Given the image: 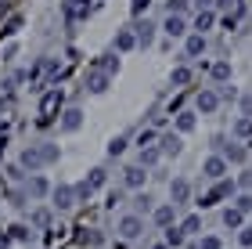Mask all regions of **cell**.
Returning <instances> with one entry per match:
<instances>
[{"instance_id": "32", "label": "cell", "mask_w": 252, "mask_h": 249, "mask_svg": "<svg viewBox=\"0 0 252 249\" xmlns=\"http://www.w3.org/2000/svg\"><path fill=\"white\" fill-rule=\"evenodd\" d=\"M123 148H126V138H112L108 141V155H123Z\"/></svg>"}, {"instance_id": "3", "label": "cell", "mask_w": 252, "mask_h": 249, "mask_svg": "<svg viewBox=\"0 0 252 249\" xmlns=\"http://www.w3.org/2000/svg\"><path fill=\"white\" fill-rule=\"evenodd\" d=\"M169 199H173V206H184V202L191 199V184H188L184 177L169 180Z\"/></svg>"}, {"instance_id": "15", "label": "cell", "mask_w": 252, "mask_h": 249, "mask_svg": "<svg viewBox=\"0 0 252 249\" xmlns=\"http://www.w3.org/2000/svg\"><path fill=\"white\" fill-rule=\"evenodd\" d=\"M144 177H148V174H144V166H130V170H126V174H123V184L137 191V188L144 184Z\"/></svg>"}, {"instance_id": "42", "label": "cell", "mask_w": 252, "mask_h": 249, "mask_svg": "<svg viewBox=\"0 0 252 249\" xmlns=\"http://www.w3.org/2000/svg\"><path fill=\"white\" fill-rule=\"evenodd\" d=\"M223 98H231V101H234V98H238V90H234V87H223V90H220V101H223Z\"/></svg>"}, {"instance_id": "28", "label": "cell", "mask_w": 252, "mask_h": 249, "mask_svg": "<svg viewBox=\"0 0 252 249\" xmlns=\"http://www.w3.org/2000/svg\"><path fill=\"white\" fill-rule=\"evenodd\" d=\"M234 210L238 213H252V195H249V191H242V195L234 199Z\"/></svg>"}, {"instance_id": "46", "label": "cell", "mask_w": 252, "mask_h": 249, "mask_svg": "<svg viewBox=\"0 0 252 249\" xmlns=\"http://www.w3.org/2000/svg\"><path fill=\"white\" fill-rule=\"evenodd\" d=\"M155 249H166V246H155Z\"/></svg>"}, {"instance_id": "8", "label": "cell", "mask_w": 252, "mask_h": 249, "mask_svg": "<svg viewBox=\"0 0 252 249\" xmlns=\"http://www.w3.org/2000/svg\"><path fill=\"white\" fill-rule=\"evenodd\" d=\"M194 105H198V112H202V116H213V112L220 108V94H216V90H202Z\"/></svg>"}, {"instance_id": "16", "label": "cell", "mask_w": 252, "mask_h": 249, "mask_svg": "<svg viewBox=\"0 0 252 249\" xmlns=\"http://www.w3.org/2000/svg\"><path fill=\"white\" fill-rule=\"evenodd\" d=\"M133 47H137L133 29H119V33H116V51H123V54H126V51H133Z\"/></svg>"}, {"instance_id": "36", "label": "cell", "mask_w": 252, "mask_h": 249, "mask_svg": "<svg viewBox=\"0 0 252 249\" xmlns=\"http://www.w3.org/2000/svg\"><path fill=\"white\" fill-rule=\"evenodd\" d=\"M22 29V18H11L7 26H4V36H15V33Z\"/></svg>"}, {"instance_id": "14", "label": "cell", "mask_w": 252, "mask_h": 249, "mask_svg": "<svg viewBox=\"0 0 252 249\" xmlns=\"http://www.w3.org/2000/svg\"><path fill=\"white\" fill-rule=\"evenodd\" d=\"M108 83H112V76L108 72H90V80H87V87H90V94H105V90H108Z\"/></svg>"}, {"instance_id": "2", "label": "cell", "mask_w": 252, "mask_h": 249, "mask_svg": "<svg viewBox=\"0 0 252 249\" xmlns=\"http://www.w3.org/2000/svg\"><path fill=\"white\" fill-rule=\"evenodd\" d=\"M133 36H137V47H152L155 43V22L152 18H137L133 22Z\"/></svg>"}, {"instance_id": "25", "label": "cell", "mask_w": 252, "mask_h": 249, "mask_svg": "<svg viewBox=\"0 0 252 249\" xmlns=\"http://www.w3.org/2000/svg\"><path fill=\"white\" fill-rule=\"evenodd\" d=\"M169 80H173V87H184V83H191V69H188V65H180V69H173Z\"/></svg>"}, {"instance_id": "19", "label": "cell", "mask_w": 252, "mask_h": 249, "mask_svg": "<svg viewBox=\"0 0 252 249\" xmlns=\"http://www.w3.org/2000/svg\"><path fill=\"white\" fill-rule=\"evenodd\" d=\"M194 123H198V119H194V112H180V116H177V134H191Z\"/></svg>"}, {"instance_id": "23", "label": "cell", "mask_w": 252, "mask_h": 249, "mask_svg": "<svg viewBox=\"0 0 252 249\" xmlns=\"http://www.w3.org/2000/svg\"><path fill=\"white\" fill-rule=\"evenodd\" d=\"M242 220H245V213H238L234 206L223 210V228H242Z\"/></svg>"}, {"instance_id": "27", "label": "cell", "mask_w": 252, "mask_h": 249, "mask_svg": "<svg viewBox=\"0 0 252 249\" xmlns=\"http://www.w3.org/2000/svg\"><path fill=\"white\" fill-rule=\"evenodd\" d=\"M87 184H90V191H94V188H101V184H105V170H101V166H94V170H90V177H87Z\"/></svg>"}, {"instance_id": "6", "label": "cell", "mask_w": 252, "mask_h": 249, "mask_svg": "<svg viewBox=\"0 0 252 249\" xmlns=\"http://www.w3.org/2000/svg\"><path fill=\"white\" fill-rule=\"evenodd\" d=\"M79 127H83V112H79L76 105L62 112V134H76Z\"/></svg>"}, {"instance_id": "41", "label": "cell", "mask_w": 252, "mask_h": 249, "mask_svg": "<svg viewBox=\"0 0 252 249\" xmlns=\"http://www.w3.org/2000/svg\"><path fill=\"white\" fill-rule=\"evenodd\" d=\"M242 112L252 119V94H245V98H242Z\"/></svg>"}, {"instance_id": "22", "label": "cell", "mask_w": 252, "mask_h": 249, "mask_svg": "<svg viewBox=\"0 0 252 249\" xmlns=\"http://www.w3.org/2000/svg\"><path fill=\"white\" fill-rule=\"evenodd\" d=\"M152 195H148V191H137V195H133V206H137V217H141V213H148V210H152Z\"/></svg>"}, {"instance_id": "33", "label": "cell", "mask_w": 252, "mask_h": 249, "mask_svg": "<svg viewBox=\"0 0 252 249\" xmlns=\"http://www.w3.org/2000/svg\"><path fill=\"white\" fill-rule=\"evenodd\" d=\"M148 4H152V0H130V11H133L137 18H141L144 11H148Z\"/></svg>"}, {"instance_id": "43", "label": "cell", "mask_w": 252, "mask_h": 249, "mask_svg": "<svg viewBox=\"0 0 252 249\" xmlns=\"http://www.w3.org/2000/svg\"><path fill=\"white\" fill-rule=\"evenodd\" d=\"M238 184H242V188H252V174H249V170H245L242 177H238Z\"/></svg>"}, {"instance_id": "10", "label": "cell", "mask_w": 252, "mask_h": 249, "mask_svg": "<svg viewBox=\"0 0 252 249\" xmlns=\"http://www.w3.org/2000/svg\"><path fill=\"white\" fill-rule=\"evenodd\" d=\"M180 148H184L180 134H162V138H158V152L162 155H180Z\"/></svg>"}, {"instance_id": "30", "label": "cell", "mask_w": 252, "mask_h": 249, "mask_svg": "<svg viewBox=\"0 0 252 249\" xmlns=\"http://www.w3.org/2000/svg\"><path fill=\"white\" fill-rule=\"evenodd\" d=\"M234 134H238V138H249V134H252V119H249V116H242V119L234 123Z\"/></svg>"}, {"instance_id": "21", "label": "cell", "mask_w": 252, "mask_h": 249, "mask_svg": "<svg viewBox=\"0 0 252 249\" xmlns=\"http://www.w3.org/2000/svg\"><path fill=\"white\" fill-rule=\"evenodd\" d=\"M213 22H216L213 11H198V18H194V33H202V36H205V29H209Z\"/></svg>"}, {"instance_id": "40", "label": "cell", "mask_w": 252, "mask_h": 249, "mask_svg": "<svg viewBox=\"0 0 252 249\" xmlns=\"http://www.w3.org/2000/svg\"><path fill=\"white\" fill-rule=\"evenodd\" d=\"M238 242H242V246H245V249H252V228H245V231H242V235H238Z\"/></svg>"}, {"instance_id": "24", "label": "cell", "mask_w": 252, "mask_h": 249, "mask_svg": "<svg viewBox=\"0 0 252 249\" xmlns=\"http://www.w3.org/2000/svg\"><path fill=\"white\" fill-rule=\"evenodd\" d=\"M97 69H101V72H108V76H116V72H119V58H112V54H105V58L97 62Z\"/></svg>"}, {"instance_id": "5", "label": "cell", "mask_w": 252, "mask_h": 249, "mask_svg": "<svg viewBox=\"0 0 252 249\" xmlns=\"http://www.w3.org/2000/svg\"><path fill=\"white\" fill-rule=\"evenodd\" d=\"M141 231H144V220L137 217V213H130V217L119 220V235H123V239H137Z\"/></svg>"}, {"instance_id": "44", "label": "cell", "mask_w": 252, "mask_h": 249, "mask_svg": "<svg viewBox=\"0 0 252 249\" xmlns=\"http://www.w3.org/2000/svg\"><path fill=\"white\" fill-rule=\"evenodd\" d=\"M216 4H220V7H231V4H234V0H216Z\"/></svg>"}, {"instance_id": "4", "label": "cell", "mask_w": 252, "mask_h": 249, "mask_svg": "<svg viewBox=\"0 0 252 249\" xmlns=\"http://www.w3.org/2000/svg\"><path fill=\"white\" fill-rule=\"evenodd\" d=\"M54 206L58 210H72L76 206V188L72 184H58L54 188Z\"/></svg>"}, {"instance_id": "13", "label": "cell", "mask_w": 252, "mask_h": 249, "mask_svg": "<svg viewBox=\"0 0 252 249\" xmlns=\"http://www.w3.org/2000/svg\"><path fill=\"white\" fill-rule=\"evenodd\" d=\"M54 108H62V90H51V94L43 98V105H40V112H43V119H40V123H43V127L51 123V112H54Z\"/></svg>"}, {"instance_id": "31", "label": "cell", "mask_w": 252, "mask_h": 249, "mask_svg": "<svg viewBox=\"0 0 252 249\" xmlns=\"http://www.w3.org/2000/svg\"><path fill=\"white\" fill-rule=\"evenodd\" d=\"M198 228H202V217H188L184 224H180V231H184V235H194Z\"/></svg>"}, {"instance_id": "9", "label": "cell", "mask_w": 252, "mask_h": 249, "mask_svg": "<svg viewBox=\"0 0 252 249\" xmlns=\"http://www.w3.org/2000/svg\"><path fill=\"white\" fill-rule=\"evenodd\" d=\"M162 33L169 40H177V36H184L188 33V22H184V15H169L166 22H162Z\"/></svg>"}, {"instance_id": "37", "label": "cell", "mask_w": 252, "mask_h": 249, "mask_svg": "<svg viewBox=\"0 0 252 249\" xmlns=\"http://www.w3.org/2000/svg\"><path fill=\"white\" fill-rule=\"evenodd\" d=\"M198 249H220V239H216V235H205Z\"/></svg>"}, {"instance_id": "34", "label": "cell", "mask_w": 252, "mask_h": 249, "mask_svg": "<svg viewBox=\"0 0 252 249\" xmlns=\"http://www.w3.org/2000/svg\"><path fill=\"white\" fill-rule=\"evenodd\" d=\"M152 141H155V130H141L137 134V144H141V148H148Z\"/></svg>"}, {"instance_id": "1", "label": "cell", "mask_w": 252, "mask_h": 249, "mask_svg": "<svg viewBox=\"0 0 252 249\" xmlns=\"http://www.w3.org/2000/svg\"><path fill=\"white\" fill-rule=\"evenodd\" d=\"M58 144H51V141H40V144H29L26 152H22V166L29 170V174H36L40 166H47V163H58Z\"/></svg>"}, {"instance_id": "38", "label": "cell", "mask_w": 252, "mask_h": 249, "mask_svg": "<svg viewBox=\"0 0 252 249\" xmlns=\"http://www.w3.org/2000/svg\"><path fill=\"white\" fill-rule=\"evenodd\" d=\"M188 4H191V0H169V15H180Z\"/></svg>"}, {"instance_id": "7", "label": "cell", "mask_w": 252, "mask_h": 249, "mask_svg": "<svg viewBox=\"0 0 252 249\" xmlns=\"http://www.w3.org/2000/svg\"><path fill=\"white\" fill-rule=\"evenodd\" d=\"M202 174L213 177V180H220V177L227 174V159H223V155H209V159L202 163Z\"/></svg>"}, {"instance_id": "45", "label": "cell", "mask_w": 252, "mask_h": 249, "mask_svg": "<svg viewBox=\"0 0 252 249\" xmlns=\"http://www.w3.org/2000/svg\"><path fill=\"white\" fill-rule=\"evenodd\" d=\"M198 7H209V0H198Z\"/></svg>"}, {"instance_id": "35", "label": "cell", "mask_w": 252, "mask_h": 249, "mask_svg": "<svg viewBox=\"0 0 252 249\" xmlns=\"http://www.w3.org/2000/svg\"><path fill=\"white\" fill-rule=\"evenodd\" d=\"M47 220H51V213H47V210L32 213V224H36V228H47Z\"/></svg>"}, {"instance_id": "17", "label": "cell", "mask_w": 252, "mask_h": 249, "mask_svg": "<svg viewBox=\"0 0 252 249\" xmlns=\"http://www.w3.org/2000/svg\"><path fill=\"white\" fill-rule=\"evenodd\" d=\"M184 51H188V58H198V54L205 51V36H202V33H194V36H188Z\"/></svg>"}, {"instance_id": "11", "label": "cell", "mask_w": 252, "mask_h": 249, "mask_svg": "<svg viewBox=\"0 0 252 249\" xmlns=\"http://www.w3.org/2000/svg\"><path fill=\"white\" fill-rule=\"evenodd\" d=\"M216 144H220V155H223V159H227V163H245V159H249V152L242 148V144H234V141H231V144H223V141H216Z\"/></svg>"}, {"instance_id": "29", "label": "cell", "mask_w": 252, "mask_h": 249, "mask_svg": "<svg viewBox=\"0 0 252 249\" xmlns=\"http://www.w3.org/2000/svg\"><path fill=\"white\" fill-rule=\"evenodd\" d=\"M166 246H184V231L180 228H166Z\"/></svg>"}, {"instance_id": "39", "label": "cell", "mask_w": 252, "mask_h": 249, "mask_svg": "<svg viewBox=\"0 0 252 249\" xmlns=\"http://www.w3.org/2000/svg\"><path fill=\"white\" fill-rule=\"evenodd\" d=\"M119 202H123V191H108V202H105V206H112V210H116Z\"/></svg>"}, {"instance_id": "20", "label": "cell", "mask_w": 252, "mask_h": 249, "mask_svg": "<svg viewBox=\"0 0 252 249\" xmlns=\"http://www.w3.org/2000/svg\"><path fill=\"white\" fill-rule=\"evenodd\" d=\"M155 224H162V228H169V224H173V202H166V206L155 210Z\"/></svg>"}, {"instance_id": "18", "label": "cell", "mask_w": 252, "mask_h": 249, "mask_svg": "<svg viewBox=\"0 0 252 249\" xmlns=\"http://www.w3.org/2000/svg\"><path fill=\"white\" fill-rule=\"evenodd\" d=\"M158 159H162V152H158L155 144H148V148H141V159H137V166H144V170H148V166H155Z\"/></svg>"}, {"instance_id": "12", "label": "cell", "mask_w": 252, "mask_h": 249, "mask_svg": "<svg viewBox=\"0 0 252 249\" xmlns=\"http://www.w3.org/2000/svg\"><path fill=\"white\" fill-rule=\"evenodd\" d=\"M26 191L32 199H43V195H51V184H47V177H40V174H32L29 180H26Z\"/></svg>"}, {"instance_id": "26", "label": "cell", "mask_w": 252, "mask_h": 249, "mask_svg": "<svg viewBox=\"0 0 252 249\" xmlns=\"http://www.w3.org/2000/svg\"><path fill=\"white\" fill-rule=\"evenodd\" d=\"M209 72H213V80H231V65H227V62H216Z\"/></svg>"}]
</instances>
